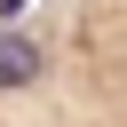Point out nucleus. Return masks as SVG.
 I'll list each match as a JSON object with an SVG mask.
<instances>
[{
	"label": "nucleus",
	"instance_id": "obj_1",
	"mask_svg": "<svg viewBox=\"0 0 127 127\" xmlns=\"http://www.w3.org/2000/svg\"><path fill=\"white\" fill-rule=\"evenodd\" d=\"M0 127H127V0H32L0 24Z\"/></svg>",
	"mask_w": 127,
	"mask_h": 127
}]
</instances>
